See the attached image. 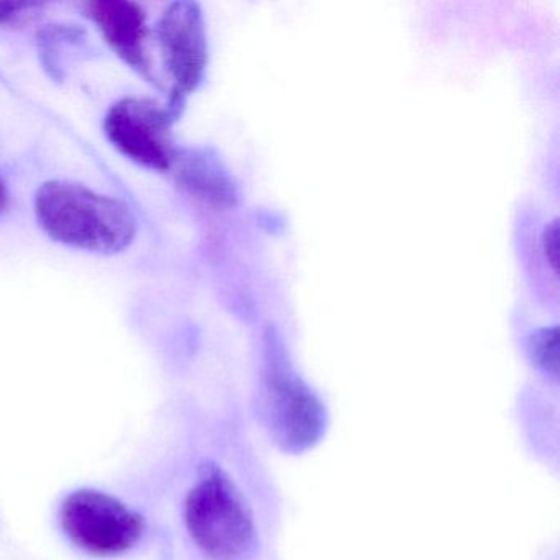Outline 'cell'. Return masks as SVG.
Listing matches in <instances>:
<instances>
[{
	"instance_id": "obj_1",
	"label": "cell",
	"mask_w": 560,
	"mask_h": 560,
	"mask_svg": "<svg viewBox=\"0 0 560 560\" xmlns=\"http://www.w3.org/2000/svg\"><path fill=\"white\" fill-rule=\"evenodd\" d=\"M35 218L51 241L90 254L117 255L136 241L129 206L80 183H44L35 195Z\"/></svg>"
},
{
	"instance_id": "obj_2",
	"label": "cell",
	"mask_w": 560,
	"mask_h": 560,
	"mask_svg": "<svg viewBox=\"0 0 560 560\" xmlns=\"http://www.w3.org/2000/svg\"><path fill=\"white\" fill-rule=\"evenodd\" d=\"M185 523L196 546L214 560H241L255 539L254 520L231 478L205 465L185 504Z\"/></svg>"
},
{
	"instance_id": "obj_3",
	"label": "cell",
	"mask_w": 560,
	"mask_h": 560,
	"mask_svg": "<svg viewBox=\"0 0 560 560\" xmlns=\"http://www.w3.org/2000/svg\"><path fill=\"white\" fill-rule=\"evenodd\" d=\"M265 416L271 434L290 451L310 447L324 431L323 405L294 372L273 327L265 334Z\"/></svg>"
},
{
	"instance_id": "obj_4",
	"label": "cell",
	"mask_w": 560,
	"mask_h": 560,
	"mask_svg": "<svg viewBox=\"0 0 560 560\" xmlns=\"http://www.w3.org/2000/svg\"><path fill=\"white\" fill-rule=\"evenodd\" d=\"M65 536L94 557L122 556L142 539L145 523L129 504L96 488H80L60 508Z\"/></svg>"
},
{
	"instance_id": "obj_5",
	"label": "cell",
	"mask_w": 560,
	"mask_h": 560,
	"mask_svg": "<svg viewBox=\"0 0 560 560\" xmlns=\"http://www.w3.org/2000/svg\"><path fill=\"white\" fill-rule=\"evenodd\" d=\"M182 114L168 103L124 97L107 110L104 132L117 152L143 168L170 172L176 147L172 126Z\"/></svg>"
},
{
	"instance_id": "obj_6",
	"label": "cell",
	"mask_w": 560,
	"mask_h": 560,
	"mask_svg": "<svg viewBox=\"0 0 560 560\" xmlns=\"http://www.w3.org/2000/svg\"><path fill=\"white\" fill-rule=\"evenodd\" d=\"M156 40L172 80L166 103L182 114L186 97L201 86L208 70V32L201 5L191 0L170 4L156 24Z\"/></svg>"
},
{
	"instance_id": "obj_7",
	"label": "cell",
	"mask_w": 560,
	"mask_h": 560,
	"mask_svg": "<svg viewBox=\"0 0 560 560\" xmlns=\"http://www.w3.org/2000/svg\"><path fill=\"white\" fill-rule=\"evenodd\" d=\"M88 15L97 25L104 40L140 77L153 81L147 55V14L142 5L129 0H94L86 5Z\"/></svg>"
},
{
	"instance_id": "obj_8",
	"label": "cell",
	"mask_w": 560,
	"mask_h": 560,
	"mask_svg": "<svg viewBox=\"0 0 560 560\" xmlns=\"http://www.w3.org/2000/svg\"><path fill=\"white\" fill-rule=\"evenodd\" d=\"M176 183L188 195L214 208H234L238 201L237 182L211 147H183L173 153Z\"/></svg>"
},
{
	"instance_id": "obj_9",
	"label": "cell",
	"mask_w": 560,
	"mask_h": 560,
	"mask_svg": "<svg viewBox=\"0 0 560 560\" xmlns=\"http://www.w3.org/2000/svg\"><path fill=\"white\" fill-rule=\"evenodd\" d=\"M86 44V32L77 25H45L38 32V50L45 70L54 80L65 78V55L71 48L83 47Z\"/></svg>"
},
{
	"instance_id": "obj_10",
	"label": "cell",
	"mask_w": 560,
	"mask_h": 560,
	"mask_svg": "<svg viewBox=\"0 0 560 560\" xmlns=\"http://www.w3.org/2000/svg\"><path fill=\"white\" fill-rule=\"evenodd\" d=\"M527 352L530 360L546 373L556 376L559 372V340L557 327H542L530 334L527 339Z\"/></svg>"
},
{
	"instance_id": "obj_11",
	"label": "cell",
	"mask_w": 560,
	"mask_h": 560,
	"mask_svg": "<svg viewBox=\"0 0 560 560\" xmlns=\"http://www.w3.org/2000/svg\"><path fill=\"white\" fill-rule=\"evenodd\" d=\"M542 248L550 267L557 271V267H559V221L557 219H553L544 231Z\"/></svg>"
},
{
	"instance_id": "obj_12",
	"label": "cell",
	"mask_w": 560,
	"mask_h": 560,
	"mask_svg": "<svg viewBox=\"0 0 560 560\" xmlns=\"http://www.w3.org/2000/svg\"><path fill=\"white\" fill-rule=\"evenodd\" d=\"M25 8H28V5L21 4V2H15V4L4 2V4H0V22H5L8 19L14 18V15L19 14V11Z\"/></svg>"
},
{
	"instance_id": "obj_13",
	"label": "cell",
	"mask_w": 560,
	"mask_h": 560,
	"mask_svg": "<svg viewBox=\"0 0 560 560\" xmlns=\"http://www.w3.org/2000/svg\"><path fill=\"white\" fill-rule=\"evenodd\" d=\"M9 202H11V195H9L8 185L0 176V212H4L9 208Z\"/></svg>"
}]
</instances>
